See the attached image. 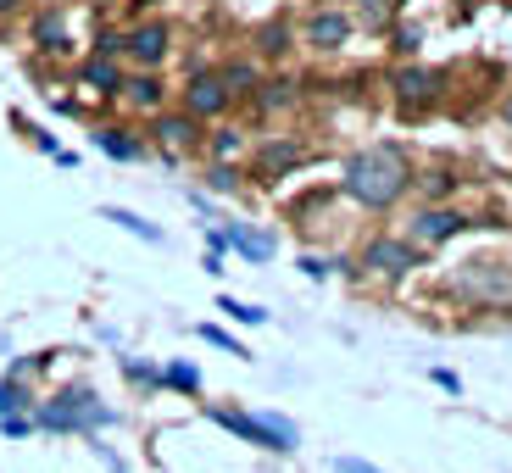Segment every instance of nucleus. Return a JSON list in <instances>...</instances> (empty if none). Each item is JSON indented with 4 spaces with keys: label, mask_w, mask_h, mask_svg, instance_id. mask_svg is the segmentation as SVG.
I'll use <instances>...</instances> for the list:
<instances>
[{
    "label": "nucleus",
    "mask_w": 512,
    "mask_h": 473,
    "mask_svg": "<svg viewBox=\"0 0 512 473\" xmlns=\"http://www.w3.org/2000/svg\"><path fill=\"white\" fill-rule=\"evenodd\" d=\"M396 51H418V28H401V34H396Z\"/></svg>",
    "instance_id": "nucleus-33"
},
{
    "label": "nucleus",
    "mask_w": 512,
    "mask_h": 473,
    "mask_svg": "<svg viewBox=\"0 0 512 473\" xmlns=\"http://www.w3.org/2000/svg\"><path fill=\"white\" fill-rule=\"evenodd\" d=\"M123 95H128V101H134V106H140V112H162V78H156V73H134V78H123Z\"/></svg>",
    "instance_id": "nucleus-14"
},
{
    "label": "nucleus",
    "mask_w": 512,
    "mask_h": 473,
    "mask_svg": "<svg viewBox=\"0 0 512 473\" xmlns=\"http://www.w3.org/2000/svg\"><path fill=\"white\" fill-rule=\"evenodd\" d=\"M206 418L240 435L245 446H262V451H295V423L279 418V412H234V407H206Z\"/></svg>",
    "instance_id": "nucleus-4"
},
{
    "label": "nucleus",
    "mask_w": 512,
    "mask_h": 473,
    "mask_svg": "<svg viewBox=\"0 0 512 473\" xmlns=\"http://www.w3.org/2000/svg\"><path fill=\"white\" fill-rule=\"evenodd\" d=\"M206 184H212V190H218V195H229L234 184H240V173H234L229 162H218V167H212V173H206Z\"/></svg>",
    "instance_id": "nucleus-28"
},
{
    "label": "nucleus",
    "mask_w": 512,
    "mask_h": 473,
    "mask_svg": "<svg viewBox=\"0 0 512 473\" xmlns=\"http://www.w3.org/2000/svg\"><path fill=\"white\" fill-rule=\"evenodd\" d=\"M412 179H418V173H412V162H407L401 145H362V151L346 156L340 190H346L357 206H368V212H390V206L412 190Z\"/></svg>",
    "instance_id": "nucleus-1"
},
{
    "label": "nucleus",
    "mask_w": 512,
    "mask_h": 473,
    "mask_svg": "<svg viewBox=\"0 0 512 473\" xmlns=\"http://www.w3.org/2000/svg\"><path fill=\"white\" fill-rule=\"evenodd\" d=\"M457 295L474 301V307H490V312H512V262L501 256H474L457 268Z\"/></svg>",
    "instance_id": "nucleus-3"
},
{
    "label": "nucleus",
    "mask_w": 512,
    "mask_h": 473,
    "mask_svg": "<svg viewBox=\"0 0 512 473\" xmlns=\"http://www.w3.org/2000/svg\"><path fill=\"white\" fill-rule=\"evenodd\" d=\"M167 39H173V34H167V23H140V28H128V34H123V51L134 56L140 67H156L167 56Z\"/></svg>",
    "instance_id": "nucleus-10"
},
{
    "label": "nucleus",
    "mask_w": 512,
    "mask_h": 473,
    "mask_svg": "<svg viewBox=\"0 0 512 473\" xmlns=\"http://www.w3.org/2000/svg\"><path fill=\"white\" fill-rule=\"evenodd\" d=\"M501 117H507V128H512V95H507V106H501Z\"/></svg>",
    "instance_id": "nucleus-35"
},
{
    "label": "nucleus",
    "mask_w": 512,
    "mask_h": 473,
    "mask_svg": "<svg viewBox=\"0 0 512 473\" xmlns=\"http://www.w3.org/2000/svg\"><path fill=\"white\" fill-rule=\"evenodd\" d=\"M95 56H112L117 62V56H123V34H101L95 39Z\"/></svg>",
    "instance_id": "nucleus-31"
},
{
    "label": "nucleus",
    "mask_w": 512,
    "mask_h": 473,
    "mask_svg": "<svg viewBox=\"0 0 512 473\" xmlns=\"http://www.w3.org/2000/svg\"><path fill=\"white\" fill-rule=\"evenodd\" d=\"M223 240H229L240 256H251V262H268V256H273L268 234H251V229H240V223H229V229H223Z\"/></svg>",
    "instance_id": "nucleus-15"
},
{
    "label": "nucleus",
    "mask_w": 512,
    "mask_h": 473,
    "mask_svg": "<svg viewBox=\"0 0 512 473\" xmlns=\"http://www.w3.org/2000/svg\"><path fill=\"white\" fill-rule=\"evenodd\" d=\"M218 307L229 312L234 323H268V312H262V307H245V301H234V295H223Z\"/></svg>",
    "instance_id": "nucleus-26"
},
{
    "label": "nucleus",
    "mask_w": 512,
    "mask_h": 473,
    "mask_svg": "<svg viewBox=\"0 0 512 473\" xmlns=\"http://www.w3.org/2000/svg\"><path fill=\"white\" fill-rule=\"evenodd\" d=\"M95 145H101L106 156H117V162H140V156H145L140 140H128V128H101V134H95Z\"/></svg>",
    "instance_id": "nucleus-16"
},
{
    "label": "nucleus",
    "mask_w": 512,
    "mask_h": 473,
    "mask_svg": "<svg viewBox=\"0 0 512 473\" xmlns=\"http://www.w3.org/2000/svg\"><path fill=\"white\" fill-rule=\"evenodd\" d=\"M390 95H396V106L407 117H418L446 95V73H440V67H396V73H390Z\"/></svg>",
    "instance_id": "nucleus-5"
},
{
    "label": "nucleus",
    "mask_w": 512,
    "mask_h": 473,
    "mask_svg": "<svg viewBox=\"0 0 512 473\" xmlns=\"http://www.w3.org/2000/svg\"><path fill=\"white\" fill-rule=\"evenodd\" d=\"M234 95L223 90V73H190V84H184V112L195 117V123H206V117H223L229 112Z\"/></svg>",
    "instance_id": "nucleus-8"
},
{
    "label": "nucleus",
    "mask_w": 512,
    "mask_h": 473,
    "mask_svg": "<svg viewBox=\"0 0 512 473\" xmlns=\"http://www.w3.org/2000/svg\"><path fill=\"white\" fill-rule=\"evenodd\" d=\"M412 184L423 190V201H429V206H446V195L457 190V179H451V167H429V173H418Z\"/></svg>",
    "instance_id": "nucleus-17"
},
{
    "label": "nucleus",
    "mask_w": 512,
    "mask_h": 473,
    "mask_svg": "<svg viewBox=\"0 0 512 473\" xmlns=\"http://www.w3.org/2000/svg\"><path fill=\"white\" fill-rule=\"evenodd\" d=\"M295 101V84H262V112H279V106H290Z\"/></svg>",
    "instance_id": "nucleus-24"
},
{
    "label": "nucleus",
    "mask_w": 512,
    "mask_h": 473,
    "mask_svg": "<svg viewBox=\"0 0 512 473\" xmlns=\"http://www.w3.org/2000/svg\"><path fill=\"white\" fill-rule=\"evenodd\" d=\"M162 384H173V390H184V396H195V390H201V368H195V362H167Z\"/></svg>",
    "instance_id": "nucleus-20"
},
{
    "label": "nucleus",
    "mask_w": 512,
    "mask_h": 473,
    "mask_svg": "<svg viewBox=\"0 0 512 473\" xmlns=\"http://www.w3.org/2000/svg\"><path fill=\"white\" fill-rule=\"evenodd\" d=\"M396 6H401V0H396Z\"/></svg>",
    "instance_id": "nucleus-36"
},
{
    "label": "nucleus",
    "mask_w": 512,
    "mask_h": 473,
    "mask_svg": "<svg viewBox=\"0 0 512 473\" xmlns=\"http://www.w3.org/2000/svg\"><path fill=\"white\" fill-rule=\"evenodd\" d=\"M307 162V145H295V140H268L262 151H256V162H251V179L256 184H279L290 167H301Z\"/></svg>",
    "instance_id": "nucleus-9"
},
{
    "label": "nucleus",
    "mask_w": 512,
    "mask_h": 473,
    "mask_svg": "<svg viewBox=\"0 0 512 473\" xmlns=\"http://www.w3.org/2000/svg\"><path fill=\"white\" fill-rule=\"evenodd\" d=\"M462 229H474V218H462L457 206H418L407 218V240L418 245H446V240H457Z\"/></svg>",
    "instance_id": "nucleus-7"
},
{
    "label": "nucleus",
    "mask_w": 512,
    "mask_h": 473,
    "mask_svg": "<svg viewBox=\"0 0 512 473\" xmlns=\"http://www.w3.org/2000/svg\"><path fill=\"white\" fill-rule=\"evenodd\" d=\"M256 51H262V56H284V51H290V28H284V23H268L262 34H256Z\"/></svg>",
    "instance_id": "nucleus-21"
},
{
    "label": "nucleus",
    "mask_w": 512,
    "mask_h": 473,
    "mask_svg": "<svg viewBox=\"0 0 512 473\" xmlns=\"http://www.w3.org/2000/svg\"><path fill=\"white\" fill-rule=\"evenodd\" d=\"M34 39L45 45V51H62V45H67L62 17H56V12H39V17H34Z\"/></svg>",
    "instance_id": "nucleus-19"
},
{
    "label": "nucleus",
    "mask_w": 512,
    "mask_h": 473,
    "mask_svg": "<svg viewBox=\"0 0 512 473\" xmlns=\"http://www.w3.org/2000/svg\"><path fill=\"white\" fill-rule=\"evenodd\" d=\"M234 151H240V134H234V128H223V134H212V156H218V162H229Z\"/></svg>",
    "instance_id": "nucleus-29"
},
{
    "label": "nucleus",
    "mask_w": 512,
    "mask_h": 473,
    "mask_svg": "<svg viewBox=\"0 0 512 473\" xmlns=\"http://www.w3.org/2000/svg\"><path fill=\"white\" fill-rule=\"evenodd\" d=\"M23 407H28V390L6 379V384H0V418H12V412H23Z\"/></svg>",
    "instance_id": "nucleus-25"
},
{
    "label": "nucleus",
    "mask_w": 512,
    "mask_h": 473,
    "mask_svg": "<svg viewBox=\"0 0 512 473\" xmlns=\"http://www.w3.org/2000/svg\"><path fill=\"white\" fill-rule=\"evenodd\" d=\"M151 134H156L162 145H173V151H179V145H195V140H201V123H195L190 112H156Z\"/></svg>",
    "instance_id": "nucleus-13"
},
{
    "label": "nucleus",
    "mask_w": 512,
    "mask_h": 473,
    "mask_svg": "<svg viewBox=\"0 0 512 473\" xmlns=\"http://www.w3.org/2000/svg\"><path fill=\"white\" fill-rule=\"evenodd\" d=\"M34 423H45L56 435H78V429H106V423H117V412L95 401L90 384H67V390H56V396L39 407Z\"/></svg>",
    "instance_id": "nucleus-2"
},
{
    "label": "nucleus",
    "mask_w": 512,
    "mask_h": 473,
    "mask_svg": "<svg viewBox=\"0 0 512 473\" xmlns=\"http://www.w3.org/2000/svg\"><path fill=\"white\" fill-rule=\"evenodd\" d=\"M6 12H17V0H0V17H6Z\"/></svg>",
    "instance_id": "nucleus-34"
},
{
    "label": "nucleus",
    "mask_w": 512,
    "mask_h": 473,
    "mask_svg": "<svg viewBox=\"0 0 512 473\" xmlns=\"http://www.w3.org/2000/svg\"><path fill=\"white\" fill-rule=\"evenodd\" d=\"M351 17L346 12H312V23H307V45L312 51H340V45H346L351 39Z\"/></svg>",
    "instance_id": "nucleus-11"
},
{
    "label": "nucleus",
    "mask_w": 512,
    "mask_h": 473,
    "mask_svg": "<svg viewBox=\"0 0 512 473\" xmlns=\"http://www.w3.org/2000/svg\"><path fill=\"white\" fill-rule=\"evenodd\" d=\"M423 262V251L412 240H390V234H373L368 245H362V256H357V268H368V273H379V279H407L412 268Z\"/></svg>",
    "instance_id": "nucleus-6"
},
{
    "label": "nucleus",
    "mask_w": 512,
    "mask_h": 473,
    "mask_svg": "<svg viewBox=\"0 0 512 473\" xmlns=\"http://www.w3.org/2000/svg\"><path fill=\"white\" fill-rule=\"evenodd\" d=\"M101 218L106 223H123L128 234H140V240H151V245H162V229H156V223H145V218H134V212H123V206H106Z\"/></svg>",
    "instance_id": "nucleus-18"
},
{
    "label": "nucleus",
    "mask_w": 512,
    "mask_h": 473,
    "mask_svg": "<svg viewBox=\"0 0 512 473\" xmlns=\"http://www.w3.org/2000/svg\"><path fill=\"white\" fill-rule=\"evenodd\" d=\"M201 340H212V346H223V351H234V357H251V351L234 340V334H223V329H212V323H201Z\"/></svg>",
    "instance_id": "nucleus-27"
},
{
    "label": "nucleus",
    "mask_w": 512,
    "mask_h": 473,
    "mask_svg": "<svg viewBox=\"0 0 512 473\" xmlns=\"http://www.w3.org/2000/svg\"><path fill=\"white\" fill-rule=\"evenodd\" d=\"M390 17H396V0H362V23L368 28H390Z\"/></svg>",
    "instance_id": "nucleus-23"
},
{
    "label": "nucleus",
    "mask_w": 512,
    "mask_h": 473,
    "mask_svg": "<svg viewBox=\"0 0 512 473\" xmlns=\"http://www.w3.org/2000/svg\"><path fill=\"white\" fill-rule=\"evenodd\" d=\"M251 84H256V67L251 62H229V67H223V90H229V95H245Z\"/></svg>",
    "instance_id": "nucleus-22"
},
{
    "label": "nucleus",
    "mask_w": 512,
    "mask_h": 473,
    "mask_svg": "<svg viewBox=\"0 0 512 473\" xmlns=\"http://www.w3.org/2000/svg\"><path fill=\"white\" fill-rule=\"evenodd\" d=\"M334 473H379V468H368L362 457H340V462H334Z\"/></svg>",
    "instance_id": "nucleus-32"
},
{
    "label": "nucleus",
    "mask_w": 512,
    "mask_h": 473,
    "mask_svg": "<svg viewBox=\"0 0 512 473\" xmlns=\"http://www.w3.org/2000/svg\"><path fill=\"white\" fill-rule=\"evenodd\" d=\"M28 429H34V418H28V412H12V418H0V435H28Z\"/></svg>",
    "instance_id": "nucleus-30"
},
{
    "label": "nucleus",
    "mask_w": 512,
    "mask_h": 473,
    "mask_svg": "<svg viewBox=\"0 0 512 473\" xmlns=\"http://www.w3.org/2000/svg\"><path fill=\"white\" fill-rule=\"evenodd\" d=\"M78 84L95 95H123V67L112 62V56H90V62L78 67Z\"/></svg>",
    "instance_id": "nucleus-12"
}]
</instances>
